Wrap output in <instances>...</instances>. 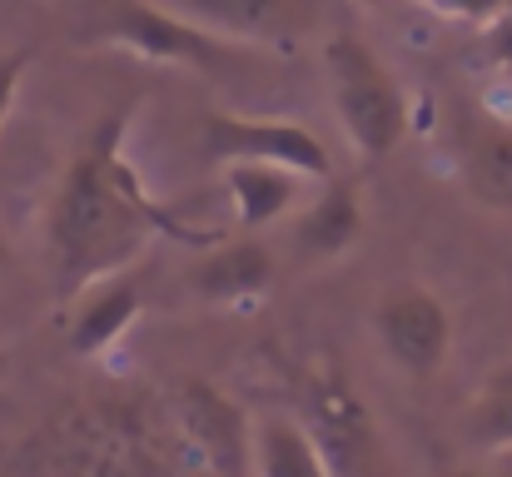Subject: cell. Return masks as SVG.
<instances>
[{"instance_id": "2e32d148", "label": "cell", "mask_w": 512, "mask_h": 477, "mask_svg": "<svg viewBox=\"0 0 512 477\" xmlns=\"http://www.w3.org/2000/svg\"><path fill=\"white\" fill-rule=\"evenodd\" d=\"M25 70H30V50L0 55V125H5V115L15 110V95H20V85H25Z\"/></svg>"}, {"instance_id": "3957f363", "label": "cell", "mask_w": 512, "mask_h": 477, "mask_svg": "<svg viewBox=\"0 0 512 477\" xmlns=\"http://www.w3.org/2000/svg\"><path fill=\"white\" fill-rule=\"evenodd\" d=\"M75 45H110V50H130L150 65H214L219 60V40L214 30L194 25L189 15L150 5V0H95L85 25L75 30Z\"/></svg>"}, {"instance_id": "ba28073f", "label": "cell", "mask_w": 512, "mask_h": 477, "mask_svg": "<svg viewBox=\"0 0 512 477\" xmlns=\"http://www.w3.org/2000/svg\"><path fill=\"white\" fill-rule=\"evenodd\" d=\"M314 443L324 448L329 458V473L353 468V458L368 448V413L363 403L353 398V388L343 383L339 373H324L314 388H309V423Z\"/></svg>"}, {"instance_id": "9c48e42d", "label": "cell", "mask_w": 512, "mask_h": 477, "mask_svg": "<svg viewBox=\"0 0 512 477\" xmlns=\"http://www.w3.org/2000/svg\"><path fill=\"white\" fill-rule=\"evenodd\" d=\"M140 304H145V294H140V284L130 274H110L105 284H90V294L80 299V309L70 318V333H65L70 353L75 358H95L100 348H110L140 318Z\"/></svg>"}, {"instance_id": "7c38bea8", "label": "cell", "mask_w": 512, "mask_h": 477, "mask_svg": "<svg viewBox=\"0 0 512 477\" xmlns=\"http://www.w3.org/2000/svg\"><path fill=\"white\" fill-rule=\"evenodd\" d=\"M174 10L214 35L269 40V35H289L299 25L304 0H174Z\"/></svg>"}, {"instance_id": "6da1fadb", "label": "cell", "mask_w": 512, "mask_h": 477, "mask_svg": "<svg viewBox=\"0 0 512 477\" xmlns=\"http://www.w3.org/2000/svg\"><path fill=\"white\" fill-rule=\"evenodd\" d=\"M125 130H130V110H110L85 135V145L75 150L55 184L45 234H50L60 294H85L90 284L125 274V264L155 234H174L179 244H194V249L219 239V234H199L179 224L160 199H150V189L140 184L135 164L125 155Z\"/></svg>"}, {"instance_id": "5b68a950", "label": "cell", "mask_w": 512, "mask_h": 477, "mask_svg": "<svg viewBox=\"0 0 512 477\" xmlns=\"http://www.w3.org/2000/svg\"><path fill=\"white\" fill-rule=\"evenodd\" d=\"M373 333H378L383 353L393 358V368H403L413 378H428L448 363L453 314L428 289H393L373 309Z\"/></svg>"}, {"instance_id": "9a60e30c", "label": "cell", "mask_w": 512, "mask_h": 477, "mask_svg": "<svg viewBox=\"0 0 512 477\" xmlns=\"http://www.w3.org/2000/svg\"><path fill=\"white\" fill-rule=\"evenodd\" d=\"M468 433L478 448H512V368H498L468 418Z\"/></svg>"}, {"instance_id": "277c9868", "label": "cell", "mask_w": 512, "mask_h": 477, "mask_svg": "<svg viewBox=\"0 0 512 477\" xmlns=\"http://www.w3.org/2000/svg\"><path fill=\"white\" fill-rule=\"evenodd\" d=\"M204 159L234 164V159H259V164H284L299 169L304 179H329L334 159L324 140L294 120H249V115H204L199 130Z\"/></svg>"}, {"instance_id": "52a82bcc", "label": "cell", "mask_w": 512, "mask_h": 477, "mask_svg": "<svg viewBox=\"0 0 512 477\" xmlns=\"http://www.w3.org/2000/svg\"><path fill=\"white\" fill-rule=\"evenodd\" d=\"M269 284H274V254L259 239L214 244L189 269V294L204 304H249V299L269 294Z\"/></svg>"}, {"instance_id": "5bb4252c", "label": "cell", "mask_w": 512, "mask_h": 477, "mask_svg": "<svg viewBox=\"0 0 512 477\" xmlns=\"http://www.w3.org/2000/svg\"><path fill=\"white\" fill-rule=\"evenodd\" d=\"M463 169H468V189L483 204L512 209V130H478Z\"/></svg>"}, {"instance_id": "44dd1931", "label": "cell", "mask_w": 512, "mask_h": 477, "mask_svg": "<svg viewBox=\"0 0 512 477\" xmlns=\"http://www.w3.org/2000/svg\"><path fill=\"white\" fill-rule=\"evenodd\" d=\"M373 5H383V0H373Z\"/></svg>"}, {"instance_id": "ffe728a7", "label": "cell", "mask_w": 512, "mask_h": 477, "mask_svg": "<svg viewBox=\"0 0 512 477\" xmlns=\"http://www.w3.org/2000/svg\"><path fill=\"white\" fill-rule=\"evenodd\" d=\"M0 373H5V353H0Z\"/></svg>"}, {"instance_id": "8fae6325", "label": "cell", "mask_w": 512, "mask_h": 477, "mask_svg": "<svg viewBox=\"0 0 512 477\" xmlns=\"http://www.w3.org/2000/svg\"><path fill=\"white\" fill-rule=\"evenodd\" d=\"M294 239L309 259H339L363 239V199L353 179H329L324 194L299 214Z\"/></svg>"}, {"instance_id": "ac0fdd59", "label": "cell", "mask_w": 512, "mask_h": 477, "mask_svg": "<svg viewBox=\"0 0 512 477\" xmlns=\"http://www.w3.org/2000/svg\"><path fill=\"white\" fill-rule=\"evenodd\" d=\"M448 477H483V473H468V468H458V473H448Z\"/></svg>"}, {"instance_id": "d6986e66", "label": "cell", "mask_w": 512, "mask_h": 477, "mask_svg": "<svg viewBox=\"0 0 512 477\" xmlns=\"http://www.w3.org/2000/svg\"><path fill=\"white\" fill-rule=\"evenodd\" d=\"M0 259H5V234H0Z\"/></svg>"}, {"instance_id": "30bf717a", "label": "cell", "mask_w": 512, "mask_h": 477, "mask_svg": "<svg viewBox=\"0 0 512 477\" xmlns=\"http://www.w3.org/2000/svg\"><path fill=\"white\" fill-rule=\"evenodd\" d=\"M299 184H304V174L284 169V164H259V159L224 164V189H229V204L244 229H264V224L284 219L299 204Z\"/></svg>"}, {"instance_id": "7a4b0ae2", "label": "cell", "mask_w": 512, "mask_h": 477, "mask_svg": "<svg viewBox=\"0 0 512 477\" xmlns=\"http://www.w3.org/2000/svg\"><path fill=\"white\" fill-rule=\"evenodd\" d=\"M324 70H329L334 110H339L348 145L368 159L398 150V140L408 135V100L393 85L388 65L358 35H334L324 45Z\"/></svg>"}, {"instance_id": "8992f818", "label": "cell", "mask_w": 512, "mask_h": 477, "mask_svg": "<svg viewBox=\"0 0 512 477\" xmlns=\"http://www.w3.org/2000/svg\"><path fill=\"white\" fill-rule=\"evenodd\" d=\"M179 428L194 443L199 463L214 477H244L249 473V453H254V433L244 423V408L219 393L204 378H184L179 383Z\"/></svg>"}, {"instance_id": "4fadbf2b", "label": "cell", "mask_w": 512, "mask_h": 477, "mask_svg": "<svg viewBox=\"0 0 512 477\" xmlns=\"http://www.w3.org/2000/svg\"><path fill=\"white\" fill-rule=\"evenodd\" d=\"M254 468L259 477H334L314 433L294 418H264L254 428Z\"/></svg>"}, {"instance_id": "e0dca14e", "label": "cell", "mask_w": 512, "mask_h": 477, "mask_svg": "<svg viewBox=\"0 0 512 477\" xmlns=\"http://www.w3.org/2000/svg\"><path fill=\"white\" fill-rule=\"evenodd\" d=\"M443 10H453V15H468V20H483V15H493L503 0H438Z\"/></svg>"}]
</instances>
